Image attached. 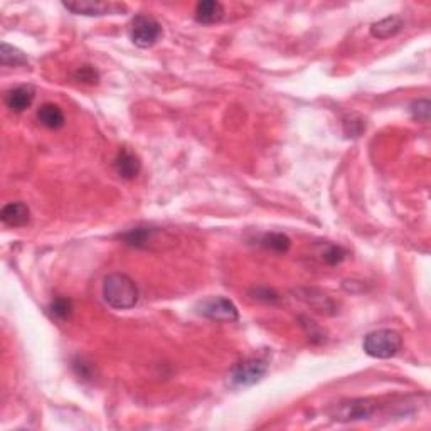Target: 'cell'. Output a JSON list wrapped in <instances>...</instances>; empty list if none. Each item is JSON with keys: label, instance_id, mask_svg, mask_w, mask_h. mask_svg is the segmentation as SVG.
I'll list each match as a JSON object with an SVG mask.
<instances>
[{"label": "cell", "instance_id": "6da1fadb", "mask_svg": "<svg viewBox=\"0 0 431 431\" xmlns=\"http://www.w3.org/2000/svg\"><path fill=\"white\" fill-rule=\"evenodd\" d=\"M103 298L110 307L127 310L135 307L139 301V288L125 273H111L103 281Z\"/></svg>", "mask_w": 431, "mask_h": 431}, {"label": "cell", "instance_id": "7a4b0ae2", "mask_svg": "<svg viewBox=\"0 0 431 431\" xmlns=\"http://www.w3.org/2000/svg\"><path fill=\"white\" fill-rule=\"evenodd\" d=\"M362 347H364L366 354L374 359H391L401 350L402 337L400 332L391 329L374 330L364 337Z\"/></svg>", "mask_w": 431, "mask_h": 431}, {"label": "cell", "instance_id": "3957f363", "mask_svg": "<svg viewBox=\"0 0 431 431\" xmlns=\"http://www.w3.org/2000/svg\"><path fill=\"white\" fill-rule=\"evenodd\" d=\"M379 408V402L370 398H356V400L340 401L332 409V418L336 421L349 423V421H362L369 420Z\"/></svg>", "mask_w": 431, "mask_h": 431}, {"label": "cell", "instance_id": "277c9868", "mask_svg": "<svg viewBox=\"0 0 431 431\" xmlns=\"http://www.w3.org/2000/svg\"><path fill=\"white\" fill-rule=\"evenodd\" d=\"M162 26H160V22L152 17V15L140 14L136 15L130 24L132 42H134L136 47H142V49L155 46V44L162 39Z\"/></svg>", "mask_w": 431, "mask_h": 431}, {"label": "cell", "instance_id": "5b68a950", "mask_svg": "<svg viewBox=\"0 0 431 431\" xmlns=\"http://www.w3.org/2000/svg\"><path fill=\"white\" fill-rule=\"evenodd\" d=\"M267 373L268 362L260 357H251V359L237 362L229 373V381L235 388H249L263 379Z\"/></svg>", "mask_w": 431, "mask_h": 431}, {"label": "cell", "instance_id": "8992f818", "mask_svg": "<svg viewBox=\"0 0 431 431\" xmlns=\"http://www.w3.org/2000/svg\"><path fill=\"white\" fill-rule=\"evenodd\" d=\"M197 313L214 322H236L240 318L236 305L224 297L204 298L197 304Z\"/></svg>", "mask_w": 431, "mask_h": 431}, {"label": "cell", "instance_id": "52a82bcc", "mask_svg": "<svg viewBox=\"0 0 431 431\" xmlns=\"http://www.w3.org/2000/svg\"><path fill=\"white\" fill-rule=\"evenodd\" d=\"M64 7L71 10L72 14L78 15H104V14H118L120 10H125L122 3L111 2H88V0H78V2H64Z\"/></svg>", "mask_w": 431, "mask_h": 431}, {"label": "cell", "instance_id": "ba28073f", "mask_svg": "<svg viewBox=\"0 0 431 431\" xmlns=\"http://www.w3.org/2000/svg\"><path fill=\"white\" fill-rule=\"evenodd\" d=\"M295 295L300 298L301 301L312 307L317 312L325 313V315H334L337 312L336 301L330 298L327 293L320 292L317 288H298L295 290Z\"/></svg>", "mask_w": 431, "mask_h": 431}, {"label": "cell", "instance_id": "9c48e42d", "mask_svg": "<svg viewBox=\"0 0 431 431\" xmlns=\"http://www.w3.org/2000/svg\"><path fill=\"white\" fill-rule=\"evenodd\" d=\"M34 86H31V84H21V86H15L7 91L6 104L14 113H22V111H26L32 104V102H34Z\"/></svg>", "mask_w": 431, "mask_h": 431}, {"label": "cell", "instance_id": "30bf717a", "mask_svg": "<svg viewBox=\"0 0 431 431\" xmlns=\"http://www.w3.org/2000/svg\"><path fill=\"white\" fill-rule=\"evenodd\" d=\"M142 169V162H140L139 155L135 152L128 150V148H122L115 159V171L122 179L132 180L140 174Z\"/></svg>", "mask_w": 431, "mask_h": 431}, {"label": "cell", "instance_id": "8fae6325", "mask_svg": "<svg viewBox=\"0 0 431 431\" xmlns=\"http://www.w3.org/2000/svg\"><path fill=\"white\" fill-rule=\"evenodd\" d=\"M0 219L10 228H22L29 223L31 209L24 203H9L0 211Z\"/></svg>", "mask_w": 431, "mask_h": 431}, {"label": "cell", "instance_id": "7c38bea8", "mask_svg": "<svg viewBox=\"0 0 431 431\" xmlns=\"http://www.w3.org/2000/svg\"><path fill=\"white\" fill-rule=\"evenodd\" d=\"M224 7L216 0H204L196 6V21L199 24H216L223 21Z\"/></svg>", "mask_w": 431, "mask_h": 431}, {"label": "cell", "instance_id": "4fadbf2b", "mask_svg": "<svg viewBox=\"0 0 431 431\" xmlns=\"http://www.w3.org/2000/svg\"><path fill=\"white\" fill-rule=\"evenodd\" d=\"M402 27H405V21L400 15H391V17H386L379 22L373 24L370 26V36L376 39H389L396 36L398 32H401Z\"/></svg>", "mask_w": 431, "mask_h": 431}, {"label": "cell", "instance_id": "5bb4252c", "mask_svg": "<svg viewBox=\"0 0 431 431\" xmlns=\"http://www.w3.org/2000/svg\"><path fill=\"white\" fill-rule=\"evenodd\" d=\"M38 120L49 130H59L64 127V113L61 108L54 103H46L42 104L38 110Z\"/></svg>", "mask_w": 431, "mask_h": 431}, {"label": "cell", "instance_id": "9a60e30c", "mask_svg": "<svg viewBox=\"0 0 431 431\" xmlns=\"http://www.w3.org/2000/svg\"><path fill=\"white\" fill-rule=\"evenodd\" d=\"M155 235V229L152 228H135L130 229L128 233H123L122 240L128 246H135V248H147L148 243L152 241V237Z\"/></svg>", "mask_w": 431, "mask_h": 431}, {"label": "cell", "instance_id": "2e32d148", "mask_svg": "<svg viewBox=\"0 0 431 431\" xmlns=\"http://www.w3.org/2000/svg\"><path fill=\"white\" fill-rule=\"evenodd\" d=\"M260 244L263 248L269 249V251L275 253H287L290 246H292V241L287 235L283 233H268L260 240Z\"/></svg>", "mask_w": 431, "mask_h": 431}, {"label": "cell", "instance_id": "e0dca14e", "mask_svg": "<svg viewBox=\"0 0 431 431\" xmlns=\"http://www.w3.org/2000/svg\"><path fill=\"white\" fill-rule=\"evenodd\" d=\"M0 63H2V66H26L29 61H27L26 54L22 51L3 42L0 46Z\"/></svg>", "mask_w": 431, "mask_h": 431}, {"label": "cell", "instance_id": "ac0fdd59", "mask_svg": "<svg viewBox=\"0 0 431 431\" xmlns=\"http://www.w3.org/2000/svg\"><path fill=\"white\" fill-rule=\"evenodd\" d=\"M47 312H49V315L56 318V320H66L72 312V301L66 297L54 298L49 304V307H47Z\"/></svg>", "mask_w": 431, "mask_h": 431}, {"label": "cell", "instance_id": "d6986e66", "mask_svg": "<svg viewBox=\"0 0 431 431\" xmlns=\"http://www.w3.org/2000/svg\"><path fill=\"white\" fill-rule=\"evenodd\" d=\"M430 113H431V103L430 100H418L411 104V115L418 122H430Z\"/></svg>", "mask_w": 431, "mask_h": 431}, {"label": "cell", "instance_id": "ffe728a7", "mask_svg": "<svg viewBox=\"0 0 431 431\" xmlns=\"http://www.w3.org/2000/svg\"><path fill=\"white\" fill-rule=\"evenodd\" d=\"M75 79L79 83L96 84L100 79V75H98V71H96L93 66H81V68H78V70H76Z\"/></svg>", "mask_w": 431, "mask_h": 431}, {"label": "cell", "instance_id": "44dd1931", "mask_svg": "<svg viewBox=\"0 0 431 431\" xmlns=\"http://www.w3.org/2000/svg\"><path fill=\"white\" fill-rule=\"evenodd\" d=\"M345 255H347V253H345L344 248L336 246V244H329L327 249H325V251L322 253V258H324L325 263L337 265V263H340L342 260H344Z\"/></svg>", "mask_w": 431, "mask_h": 431}, {"label": "cell", "instance_id": "7402d4cb", "mask_svg": "<svg viewBox=\"0 0 431 431\" xmlns=\"http://www.w3.org/2000/svg\"><path fill=\"white\" fill-rule=\"evenodd\" d=\"M251 295H255L253 297L255 300H261V301H265V304H275V301L278 300L276 293L269 288H255L251 292Z\"/></svg>", "mask_w": 431, "mask_h": 431}]
</instances>
